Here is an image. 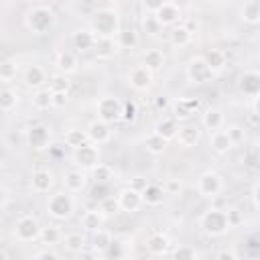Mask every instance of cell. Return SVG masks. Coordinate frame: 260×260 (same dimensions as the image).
Wrapping results in <instances>:
<instances>
[{
	"label": "cell",
	"instance_id": "cell-1",
	"mask_svg": "<svg viewBox=\"0 0 260 260\" xmlns=\"http://www.w3.org/2000/svg\"><path fill=\"white\" fill-rule=\"evenodd\" d=\"M89 30L95 39H116L120 28V14L114 8H98L89 18Z\"/></svg>",
	"mask_w": 260,
	"mask_h": 260
},
{
	"label": "cell",
	"instance_id": "cell-2",
	"mask_svg": "<svg viewBox=\"0 0 260 260\" xmlns=\"http://www.w3.org/2000/svg\"><path fill=\"white\" fill-rule=\"evenodd\" d=\"M55 20H57V16H55L53 8H49L45 4H37L32 8H28L24 14V26L32 35H47L55 26Z\"/></svg>",
	"mask_w": 260,
	"mask_h": 260
},
{
	"label": "cell",
	"instance_id": "cell-3",
	"mask_svg": "<svg viewBox=\"0 0 260 260\" xmlns=\"http://www.w3.org/2000/svg\"><path fill=\"white\" fill-rule=\"evenodd\" d=\"M45 209H47L49 217H53L57 221H67V219H71V215L75 211V199L69 191H55L49 195Z\"/></svg>",
	"mask_w": 260,
	"mask_h": 260
},
{
	"label": "cell",
	"instance_id": "cell-4",
	"mask_svg": "<svg viewBox=\"0 0 260 260\" xmlns=\"http://www.w3.org/2000/svg\"><path fill=\"white\" fill-rule=\"evenodd\" d=\"M199 228L205 236L209 238H219L223 236L225 232H230V223H228V215H225V209H219V207H209L201 213L199 217Z\"/></svg>",
	"mask_w": 260,
	"mask_h": 260
},
{
	"label": "cell",
	"instance_id": "cell-5",
	"mask_svg": "<svg viewBox=\"0 0 260 260\" xmlns=\"http://www.w3.org/2000/svg\"><path fill=\"white\" fill-rule=\"evenodd\" d=\"M41 232H43L41 221H39L35 215L26 213V215H20V217L14 221L12 238H14L16 242H20V244H30V242H35V240L41 238Z\"/></svg>",
	"mask_w": 260,
	"mask_h": 260
},
{
	"label": "cell",
	"instance_id": "cell-6",
	"mask_svg": "<svg viewBox=\"0 0 260 260\" xmlns=\"http://www.w3.org/2000/svg\"><path fill=\"white\" fill-rule=\"evenodd\" d=\"M95 112H98V120L106 122V124H116L118 120H122L124 114V102L116 95H102L95 104Z\"/></svg>",
	"mask_w": 260,
	"mask_h": 260
},
{
	"label": "cell",
	"instance_id": "cell-7",
	"mask_svg": "<svg viewBox=\"0 0 260 260\" xmlns=\"http://www.w3.org/2000/svg\"><path fill=\"white\" fill-rule=\"evenodd\" d=\"M100 158H102V154H100V146H95V144H91V142H87V144H83V146H79V148H75L73 152H71V160H73V165H75V169H81V171H93L98 165H100Z\"/></svg>",
	"mask_w": 260,
	"mask_h": 260
},
{
	"label": "cell",
	"instance_id": "cell-8",
	"mask_svg": "<svg viewBox=\"0 0 260 260\" xmlns=\"http://www.w3.org/2000/svg\"><path fill=\"white\" fill-rule=\"evenodd\" d=\"M223 187H225L223 185V177L217 171H205L197 179V191H199L201 197H207V199L217 197L223 191Z\"/></svg>",
	"mask_w": 260,
	"mask_h": 260
},
{
	"label": "cell",
	"instance_id": "cell-9",
	"mask_svg": "<svg viewBox=\"0 0 260 260\" xmlns=\"http://www.w3.org/2000/svg\"><path fill=\"white\" fill-rule=\"evenodd\" d=\"M185 75H187V81H189V83H193V85H203V83L211 81L215 73L209 69V65L205 63L203 57H193V59L187 63V67H185Z\"/></svg>",
	"mask_w": 260,
	"mask_h": 260
},
{
	"label": "cell",
	"instance_id": "cell-10",
	"mask_svg": "<svg viewBox=\"0 0 260 260\" xmlns=\"http://www.w3.org/2000/svg\"><path fill=\"white\" fill-rule=\"evenodd\" d=\"M24 140H26V146H28L30 150H43V148H47L49 142H51V128H49L47 124H43V122L32 124V126L26 128Z\"/></svg>",
	"mask_w": 260,
	"mask_h": 260
},
{
	"label": "cell",
	"instance_id": "cell-11",
	"mask_svg": "<svg viewBox=\"0 0 260 260\" xmlns=\"http://www.w3.org/2000/svg\"><path fill=\"white\" fill-rule=\"evenodd\" d=\"M126 81H128V85H130L132 89H136V91H146V89H150V85H152V81H154V75H152V71L146 69L144 65H134V67L128 71Z\"/></svg>",
	"mask_w": 260,
	"mask_h": 260
},
{
	"label": "cell",
	"instance_id": "cell-12",
	"mask_svg": "<svg viewBox=\"0 0 260 260\" xmlns=\"http://www.w3.org/2000/svg\"><path fill=\"white\" fill-rule=\"evenodd\" d=\"M55 187V175L51 169H35L30 173V189L39 195L49 193Z\"/></svg>",
	"mask_w": 260,
	"mask_h": 260
},
{
	"label": "cell",
	"instance_id": "cell-13",
	"mask_svg": "<svg viewBox=\"0 0 260 260\" xmlns=\"http://www.w3.org/2000/svg\"><path fill=\"white\" fill-rule=\"evenodd\" d=\"M152 16L160 24V28H165V26H177V22L181 18V6L177 2H167L165 0V4Z\"/></svg>",
	"mask_w": 260,
	"mask_h": 260
},
{
	"label": "cell",
	"instance_id": "cell-14",
	"mask_svg": "<svg viewBox=\"0 0 260 260\" xmlns=\"http://www.w3.org/2000/svg\"><path fill=\"white\" fill-rule=\"evenodd\" d=\"M116 197H118L120 209L126 211V213H136V211L144 205V201H142V193H138V191H134V189H130V187L120 189Z\"/></svg>",
	"mask_w": 260,
	"mask_h": 260
},
{
	"label": "cell",
	"instance_id": "cell-15",
	"mask_svg": "<svg viewBox=\"0 0 260 260\" xmlns=\"http://www.w3.org/2000/svg\"><path fill=\"white\" fill-rule=\"evenodd\" d=\"M85 130H87V138H89V142L95 144V146L106 144V142L112 140V126L106 124V122H102V120H91V122L87 124Z\"/></svg>",
	"mask_w": 260,
	"mask_h": 260
},
{
	"label": "cell",
	"instance_id": "cell-16",
	"mask_svg": "<svg viewBox=\"0 0 260 260\" xmlns=\"http://www.w3.org/2000/svg\"><path fill=\"white\" fill-rule=\"evenodd\" d=\"M175 140L179 142L181 148H193L201 140V128L197 124H189V122L187 124H181L179 126V134H177Z\"/></svg>",
	"mask_w": 260,
	"mask_h": 260
},
{
	"label": "cell",
	"instance_id": "cell-17",
	"mask_svg": "<svg viewBox=\"0 0 260 260\" xmlns=\"http://www.w3.org/2000/svg\"><path fill=\"white\" fill-rule=\"evenodd\" d=\"M238 89L248 98L260 95V71H244L238 77Z\"/></svg>",
	"mask_w": 260,
	"mask_h": 260
},
{
	"label": "cell",
	"instance_id": "cell-18",
	"mask_svg": "<svg viewBox=\"0 0 260 260\" xmlns=\"http://www.w3.org/2000/svg\"><path fill=\"white\" fill-rule=\"evenodd\" d=\"M63 185H65V191H69L71 195L81 193L87 187V173L81 169H71L63 175Z\"/></svg>",
	"mask_w": 260,
	"mask_h": 260
},
{
	"label": "cell",
	"instance_id": "cell-19",
	"mask_svg": "<svg viewBox=\"0 0 260 260\" xmlns=\"http://www.w3.org/2000/svg\"><path fill=\"white\" fill-rule=\"evenodd\" d=\"M47 81H49L47 71H45L41 65H28V67H26V71H24V85H26V87L39 91V89L45 87Z\"/></svg>",
	"mask_w": 260,
	"mask_h": 260
},
{
	"label": "cell",
	"instance_id": "cell-20",
	"mask_svg": "<svg viewBox=\"0 0 260 260\" xmlns=\"http://www.w3.org/2000/svg\"><path fill=\"white\" fill-rule=\"evenodd\" d=\"M98 39L95 35L89 30V28H79L75 32H71V45L73 49H77L79 53H85V51H91L95 47Z\"/></svg>",
	"mask_w": 260,
	"mask_h": 260
},
{
	"label": "cell",
	"instance_id": "cell-21",
	"mask_svg": "<svg viewBox=\"0 0 260 260\" xmlns=\"http://www.w3.org/2000/svg\"><path fill=\"white\" fill-rule=\"evenodd\" d=\"M179 126H181V124H179L173 116H167V118H160V120L154 124V134L169 142V140H175V138H177Z\"/></svg>",
	"mask_w": 260,
	"mask_h": 260
},
{
	"label": "cell",
	"instance_id": "cell-22",
	"mask_svg": "<svg viewBox=\"0 0 260 260\" xmlns=\"http://www.w3.org/2000/svg\"><path fill=\"white\" fill-rule=\"evenodd\" d=\"M112 244H114V238H112V232L110 230L100 228V230H95L91 234V252L93 254H106V252H110Z\"/></svg>",
	"mask_w": 260,
	"mask_h": 260
},
{
	"label": "cell",
	"instance_id": "cell-23",
	"mask_svg": "<svg viewBox=\"0 0 260 260\" xmlns=\"http://www.w3.org/2000/svg\"><path fill=\"white\" fill-rule=\"evenodd\" d=\"M169 238L162 234V232H152L148 238H146V250L152 254V256H165L169 252Z\"/></svg>",
	"mask_w": 260,
	"mask_h": 260
},
{
	"label": "cell",
	"instance_id": "cell-24",
	"mask_svg": "<svg viewBox=\"0 0 260 260\" xmlns=\"http://www.w3.org/2000/svg\"><path fill=\"white\" fill-rule=\"evenodd\" d=\"M223 124H225V116H223V112H221L219 108H209V110L201 116V126H203L205 130H209V132L221 130Z\"/></svg>",
	"mask_w": 260,
	"mask_h": 260
},
{
	"label": "cell",
	"instance_id": "cell-25",
	"mask_svg": "<svg viewBox=\"0 0 260 260\" xmlns=\"http://www.w3.org/2000/svg\"><path fill=\"white\" fill-rule=\"evenodd\" d=\"M209 146L215 154H228L232 148H234V142L230 140L228 132L225 130H217V132H211L209 134Z\"/></svg>",
	"mask_w": 260,
	"mask_h": 260
},
{
	"label": "cell",
	"instance_id": "cell-26",
	"mask_svg": "<svg viewBox=\"0 0 260 260\" xmlns=\"http://www.w3.org/2000/svg\"><path fill=\"white\" fill-rule=\"evenodd\" d=\"M77 65H79V61H77V57H75L71 51H61V53L57 55V59H55V67H57V71L63 73V75L75 73V71H77Z\"/></svg>",
	"mask_w": 260,
	"mask_h": 260
},
{
	"label": "cell",
	"instance_id": "cell-27",
	"mask_svg": "<svg viewBox=\"0 0 260 260\" xmlns=\"http://www.w3.org/2000/svg\"><path fill=\"white\" fill-rule=\"evenodd\" d=\"M165 197H167L165 187H160V185H156V183H150V185L142 191V201H144V205H148V207H158V205H162Z\"/></svg>",
	"mask_w": 260,
	"mask_h": 260
},
{
	"label": "cell",
	"instance_id": "cell-28",
	"mask_svg": "<svg viewBox=\"0 0 260 260\" xmlns=\"http://www.w3.org/2000/svg\"><path fill=\"white\" fill-rule=\"evenodd\" d=\"M240 18L246 24H260V2L258 0H246L240 6Z\"/></svg>",
	"mask_w": 260,
	"mask_h": 260
},
{
	"label": "cell",
	"instance_id": "cell-29",
	"mask_svg": "<svg viewBox=\"0 0 260 260\" xmlns=\"http://www.w3.org/2000/svg\"><path fill=\"white\" fill-rule=\"evenodd\" d=\"M191 39H193V32H191V28L185 26V24H177V26H173L171 32H169V43H171L173 47H177V49L187 47V45L191 43Z\"/></svg>",
	"mask_w": 260,
	"mask_h": 260
},
{
	"label": "cell",
	"instance_id": "cell-30",
	"mask_svg": "<svg viewBox=\"0 0 260 260\" xmlns=\"http://www.w3.org/2000/svg\"><path fill=\"white\" fill-rule=\"evenodd\" d=\"M116 51H118V41H116V39H98V43H95V47H93L95 59H100V61L112 59Z\"/></svg>",
	"mask_w": 260,
	"mask_h": 260
},
{
	"label": "cell",
	"instance_id": "cell-31",
	"mask_svg": "<svg viewBox=\"0 0 260 260\" xmlns=\"http://www.w3.org/2000/svg\"><path fill=\"white\" fill-rule=\"evenodd\" d=\"M63 142H65V146H69L71 150H75V148H79V146H83V144L89 142L87 130H83V128H69L65 132V136H63Z\"/></svg>",
	"mask_w": 260,
	"mask_h": 260
},
{
	"label": "cell",
	"instance_id": "cell-32",
	"mask_svg": "<svg viewBox=\"0 0 260 260\" xmlns=\"http://www.w3.org/2000/svg\"><path fill=\"white\" fill-rule=\"evenodd\" d=\"M63 248L69 254H81L85 250V236L81 232H69V234H65Z\"/></svg>",
	"mask_w": 260,
	"mask_h": 260
},
{
	"label": "cell",
	"instance_id": "cell-33",
	"mask_svg": "<svg viewBox=\"0 0 260 260\" xmlns=\"http://www.w3.org/2000/svg\"><path fill=\"white\" fill-rule=\"evenodd\" d=\"M203 59H205V63L209 65V69L213 73L221 71L225 67V63H228V57H225V53L221 49H207L205 55H203Z\"/></svg>",
	"mask_w": 260,
	"mask_h": 260
},
{
	"label": "cell",
	"instance_id": "cell-34",
	"mask_svg": "<svg viewBox=\"0 0 260 260\" xmlns=\"http://www.w3.org/2000/svg\"><path fill=\"white\" fill-rule=\"evenodd\" d=\"M142 65L146 69H150L152 73L158 71L165 65V53L160 49H146L144 55H142Z\"/></svg>",
	"mask_w": 260,
	"mask_h": 260
},
{
	"label": "cell",
	"instance_id": "cell-35",
	"mask_svg": "<svg viewBox=\"0 0 260 260\" xmlns=\"http://www.w3.org/2000/svg\"><path fill=\"white\" fill-rule=\"evenodd\" d=\"M30 104L37 112H45V110L53 108V91L49 87H43V89L35 91L32 98H30Z\"/></svg>",
	"mask_w": 260,
	"mask_h": 260
},
{
	"label": "cell",
	"instance_id": "cell-36",
	"mask_svg": "<svg viewBox=\"0 0 260 260\" xmlns=\"http://www.w3.org/2000/svg\"><path fill=\"white\" fill-rule=\"evenodd\" d=\"M16 75H18V61L12 59V57L2 59L0 61V81L8 85L10 81L16 79Z\"/></svg>",
	"mask_w": 260,
	"mask_h": 260
},
{
	"label": "cell",
	"instance_id": "cell-37",
	"mask_svg": "<svg viewBox=\"0 0 260 260\" xmlns=\"http://www.w3.org/2000/svg\"><path fill=\"white\" fill-rule=\"evenodd\" d=\"M18 102H20V95H18L16 89L4 87V89L0 91V110H2L4 114H10V112L18 106Z\"/></svg>",
	"mask_w": 260,
	"mask_h": 260
},
{
	"label": "cell",
	"instance_id": "cell-38",
	"mask_svg": "<svg viewBox=\"0 0 260 260\" xmlns=\"http://www.w3.org/2000/svg\"><path fill=\"white\" fill-rule=\"evenodd\" d=\"M102 221H104L102 211H93V209L85 211V213L81 215V219H79L81 228H83L85 232H91V234H93L95 230H100V228H102Z\"/></svg>",
	"mask_w": 260,
	"mask_h": 260
},
{
	"label": "cell",
	"instance_id": "cell-39",
	"mask_svg": "<svg viewBox=\"0 0 260 260\" xmlns=\"http://www.w3.org/2000/svg\"><path fill=\"white\" fill-rule=\"evenodd\" d=\"M116 41H118V47H122V49H134V47H138V43H140L138 32H136L134 28H122V30L118 32Z\"/></svg>",
	"mask_w": 260,
	"mask_h": 260
},
{
	"label": "cell",
	"instance_id": "cell-40",
	"mask_svg": "<svg viewBox=\"0 0 260 260\" xmlns=\"http://www.w3.org/2000/svg\"><path fill=\"white\" fill-rule=\"evenodd\" d=\"M63 232L59 230V225H47L43 228L41 232V242L47 244V246H57V244H63Z\"/></svg>",
	"mask_w": 260,
	"mask_h": 260
},
{
	"label": "cell",
	"instance_id": "cell-41",
	"mask_svg": "<svg viewBox=\"0 0 260 260\" xmlns=\"http://www.w3.org/2000/svg\"><path fill=\"white\" fill-rule=\"evenodd\" d=\"M144 148H146V152L158 156V154H162V152L167 150V140H162L160 136H156V134L152 132V134H148V136L144 138Z\"/></svg>",
	"mask_w": 260,
	"mask_h": 260
},
{
	"label": "cell",
	"instance_id": "cell-42",
	"mask_svg": "<svg viewBox=\"0 0 260 260\" xmlns=\"http://www.w3.org/2000/svg\"><path fill=\"white\" fill-rule=\"evenodd\" d=\"M69 87H71V81H69L67 75H63V73H55V75L49 77V89H51L53 93H67Z\"/></svg>",
	"mask_w": 260,
	"mask_h": 260
},
{
	"label": "cell",
	"instance_id": "cell-43",
	"mask_svg": "<svg viewBox=\"0 0 260 260\" xmlns=\"http://www.w3.org/2000/svg\"><path fill=\"white\" fill-rule=\"evenodd\" d=\"M171 260H197V250L189 244H179L173 248Z\"/></svg>",
	"mask_w": 260,
	"mask_h": 260
},
{
	"label": "cell",
	"instance_id": "cell-44",
	"mask_svg": "<svg viewBox=\"0 0 260 260\" xmlns=\"http://www.w3.org/2000/svg\"><path fill=\"white\" fill-rule=\"evenodd\" d=\"M91 179L93 183H110L114 179V169L106 162H100L93 171H91Z\"/></svg>",
	"mask_w": 260,
	"mask_h": 260
},
{
	"label": "cell",
	"instance_id": "cell-45",
	"mask_svg": "<svg viewBox=\"0 0 260 260\" xmlns=\"http://www.w3.org/2000/svg\"><path fill=\"white\" fill-rule=\"evenodd\" d=\"M171 114H173V118H175L177 122H187V120L193 116V112L187 108V104H185L183 100L173 102V106H171Z\"/></svg>",
	"mask_w": 260,
	"mask_h": 260
},
{
	"label": "cell",
	"instance_id": "cell-46",
	"mask_svg": "<svg viewBox=\"0 0 260 260\" xmlns=\"http://www.w3.org/2000/svg\"><path fill=\"white\" fill-rule=\"evenodd\" d=\"M89 197H91L93 201H98V203H102L104 199L112 197V189H110V183H95V185L91 187V191H89Z\"/></svg>",
	"mask_w": 260,
	"mask_h": 260
},
{
	"label": "cell",
	"instance_id": "cell-47",
	"mask_svg": "<svg viewBox=\"0 0 260 260\" xmlns=\"http://www.w3.org/2000/svg\"><path fill=\"white\" fill-rule=\"evenodd\" d=\"M100 211H102V215H116L118 211H122L120 209V203H118V197H108V199H104L102 203H100Z\"/></svg>",
	"mask_w": 260,
	"mask_h": 260
},
{
	"label": "cell",
	"instance_id": "cell-48",
	"mask_svg": "<svg viewBox=\"0 0 260 260\" xmlns=\"http://www.w3.org/2000/svg\"><path fill=\"white\" fill-rule=\"evenodd\" d=\"M225 215H228V223L230 228H240L244 223V213L238 209V207H230L225 209Z\"/></svg>",
	"mask_w": 260,
	"mask_h": 260
},
{
	"label": "cell",
	"instance_id": "cell-49",
	"mask_svg": "<svg viewBox=\"0 0 260 260\" xmlns=\"http://www.w3.org/2000/svg\"><path fill=\"white\" fill-rule=\"evenodd\" d=\"M136 116H138V108H136V102H132V100L124 102V114H122V120L130 124V122H134V120H136Z\"/></svg>",
	"mask_w": 260,
	"mask_h": 260
},
{
	"label": "cell",
	"instance_id": "cell-50",
	"mask_svg": "<svg viewBox=\"0 0 260 260\" xmlns=\"http://www.w3.org/2000/svg\"><path fill=\"white\" fill-rule=\"evenodd\" d=\"M225 132H228L230 140L234 142V146H236V144H242V142L246 140V130H244L242 126H230Z\"/></svg>",
	"mask_w": 260,
	"mask_h": 260
},
{
	"label": "cell",
	"instance_id": "cell-51",
	"mask_svg": "<svg viewBox=\"0 0 260 260\" xmlns=\"http://www.w3.org/2000/svg\"><path fill=\"white\" fill-rule=\"evenodd\" d=\"M142 28H144L148 35H156V32H160V24L154 20L152 14H146V18L142 20Z\"/></svg>",
	"mask_w": 260,
	"mask_h": 260
},
{
	"label": "cell",
	"instance_id": "cell-52",
	"mask_svg": "<svg viewBox=\"0 0 260 260\" xmlns=\"http://www.w3.org/2000/svg\"><path fill=\"white\" fill-rule=\"evenodd\" d=\"M148 185H150V183H148V179H146V177H142V175L132 177V179H130V183H128V187H130V189H134V191H138V193H142Z\"/></svg>",
	"mask_w": 260,
	"mask_h": 260
},
{
	"label": "cell",
	"instance_id": "cell-53",
	"mask_svg": "<svg viewBox=\"0 0 260 260\" xmlns=\"http://www.w3.org/2000/svg\"><path fill=\"white\" fill-rule=\"evenodd\" d=\"M162 4H165V0H144V2H142V6H144V10H146V14H154Z\"/></svg>",
	"mask_w": 260,
	"mask_h": 260
},
{
	"label": "cell",
	"instance_id": "cell-54",
	"mask_svg": "<svg viewBox=\"0 0 260 260\" xmlns=\"http://www.w3.org/2000/svg\"><path fill=\"white\" fill-rule=\"evenodd\" d=\"M215 260H240V258H238V254H236L234 250L223 248V250H219V252L215 254Z\"/></svg>",
	"mask_w": 260,
	"mask_h": 260
},
{
	"label": "cell",
	"instance_id": "cell-55",
	"mask_svg": "<svg viewBox=\"0 0 260 260\" xmlns=\"http://www.w3.org/2000/svg\"><path fill=\"white\" fill-rule=\"evenodd\" d=\"M252 205H254V209H258L260 211V181L258 183H254V187H252Z\"/></svg>",
	"mask_w": 260,
	"mask_h": 260
},
{
	"label": "cell",
	"instance_id": "cell-56",
	"mask_svg": "<svg viewBox=\"0 0 260 260\" xmlns=\"http://www.w3.org/2000/svg\"><path fill=\"white\" fill-rule=\"evenodd\" d=\"M35 260H59V258H57V254L51 252V250H41V252L35 254Z\"/></svg>",
	"mask_w": 260,
	"mask_h": 260
},
{
	"label": "cell",
	"instance_id": "cell-57",
	"mask_svg": "<svg viewBox=\"0 0 260 260\" xmlns=\"http://www.w3.org/2000/svg\"><path fill=\"white\" fill-rule=\"evenodd\" d=\"M67 104V93H53V108H63Z\"/></svg>",
	"mask_w": 260,
	"mask_h": 260
},
{
	"label": "cell",
	"instance_id": "cell-58",
	"mask_svg": "<svg viewBox=\"0 0 260 260\" xmlns=\"http://www.w3.org/2000/svg\"><path fill=\"white\" fill-rule=\"evenodd\" d=\"M154 106H156L158 110H167V108H169V106H173V104L169 102V98H167V95H160V98H156V100H154Z\"/></svg>",
	"mask_w": 260,
	"mask_h": 260
},
{
	"label": "cell",
	"instance_id": "cell-59",
	"mask_svg": "<svg viewBox=\"0 0 260 260\" xmlns=\"http://www.w3.org/2000/svg\"><path fill=\"white\" fill-rule=\"evenodd\" d=\"M183 102L187 104V108H189L193 114L199 110V100H197V98H191V100H189V98H183Z\"/></svg>",
	"mask_w": 260,
	"mask_h": 260
},
{
	"label": "cell",
	"instance_id": "cell-60",
	"mask_svg": "<svg viewBox=\"0 0 260 260\" xmlns=\"http://www.w3.org/2000/svg\"><path fill=\"white\" fill-rule=\"evenodd\" d=\"M167 193H175V191H181V183H177V181H169V185H167V189H165Z\"/></svg>",
	"mask_w": 260,
	"mask_h": 260
},
{
	"label": "cell",
	"instance_id": "cell-61",
	"mask_svg": "<svg viewBox=\"0 0 260 260\" xmlns=\"http://www.w3.org/2000/svg\"><path fill=\"white\" fill-rule=\"evenodd\" d=\"M252 110H254V114L260 118V95H256V98L252 100Z\"/></svg>",
	"mask_w": 260,
	"mask_h": 260
},
{
	"label": "cell",
	"instance_id": "cell-62",
	"mask_svg": "<svg viewBox=\"0 0 260 260\" xmlns=\"http://www.w3.org/2000/svg\"><path fill=\"white\" fill-rule=\"evenodd\" d=\"M134 260H152L148 254H138V256H134Z\"/></svg>",
	"mask_w": 260,
	"mask_h": 260
},
{
	"label": "cell",
	"instance_id": "cell-63",
	"mask_svg": "<svg viewBox=\"0 0 260 260\" xmlns=\"http://www.w3.org/2000/svg\"><path fill=\"white\" fill-rule=\"evenodd\" d=\"M256 45H258V49H260V32L256 35Z\"/></svg>",
	"mask_w": 260,
	"mask_h": 260
},
{
	"label": "cell",
	"instance_id": "cell-64",
	"mask_svg": "<svg viewBox=\"0 0 260 260\" xmlns=\"http://www.w3.org/2000/svg\"><path fill=\"white\" fill-rule=\"evenodd\" d=\"M258 61H260V53H258Z\"/></svg>",
	"mask_w": 260,
	"mask_h": 260
}]
</instances>
